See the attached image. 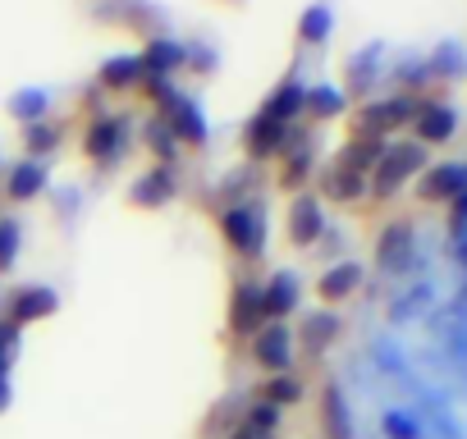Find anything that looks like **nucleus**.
<instances>
[{"instance_id": "7", "label": "nucleus", "mask_w": 467, "mask_h": 439, "mask_svg": "<svg viewBox=\"0 0 467 439\" xmlns=\"http://www.w3.org/2000/svg\"><path fill=\"white\" fill-rule=\"evenodd\" d=\"M248 357L253 366H262L266 375H280V371H294L298 362V334L289 321H266L253 339H248Z\"/></svg>"}, {"instance_id": "14", "label": "nucleus", "mask_w": 467, "mask_h": 439, "mask_svg": "<svg viewBox=\"0 0 467 439\" xmlns=\"http://www.w3.org/2000/svg\"><path fill=\"white\" fill-rule=\"evenodd\" d=\"M0 192H5L15 206H28V201H37V197H47L51 192V169H47V160H15L10 169H5V183H0Z\"/></svg>"}, {"instance_id": "6", "label": "nucleus", "mask_w": 467, "mask_h": 439, "mask_svg": "<svg viewBox=\"0 0 467 439\" xmlns=\"http://www.w3.org/2000/svg\"><path fill=\"white\" fill-rule=\"evenodd\" d=\"M326 230H330L326 201L317 192H294L289 197V210H285V239H289V248L307 252V248L326 243Z\"/></svg>"}, {"instance_id": "33", "label": "nucleus", "mask_w": 467, "mask_h": 439, "mask_svg": "<svg viewBox=\"0 0 467 439\" xmlns=\"http://www.w3.org/2000/svg\"><path fill=\"white\" fill-rule=\"evenodd\" d=\"M376 56H380V46H371L367 56L358 51L353 60H348V97H362V92H371V83H376Z\"/></svg>"}, {"instance_id": "31", "label": "nucleus", "mask_w": 467, "mask_h": 439, "mask_svg": "<svg viewBox=\"0 0 467 439\" xmlns=\"http://www.w3.org/2000/svg\"><path fill=\"white\" fill-rule=\"evenodd\" d=\"M321 430H326V439H348V434H353V430H348V407H344L339 384H326V393H321Z\"/></svg>"}, {"instance_id": "35", "label": "nucleus", "mask_w": 467, "mask_h": 439, "mask_svg": "<svg viewBox=\"0 0 467 439\" xmlns=\"http://www.w3.org/2000/svg\"><path fill=\"white\" fill-rule=\"evenodd\" d=\"M15 403V357L0 352V412Z\"/></svg>"}, {"instance_id": "28", "label": "nucleus", "mask_w": 467, "mask_h": 439, "mask_svg": "<svg viewBox=\"0 0 467 439\" xmlns=\"http://www.w3.org/2000/svg\"><path fill=\"white\" fill-rule=\"evenodd\" d=\"M303 393H307V384H303L294 371L266 375V380L257 384V398H262V403H271L275 412H289V407H298V403H303Z\"/></svg>"}, {"instance_id": "9", "label": "nucleus", "mask_w": 467, "mask_h": 439, "mask_svg": "<svg viewBox=\"0 0 467 439\" xmlns=\"http://www.w3.org/2000/svg\"><path fill=\"white\" fill-rule=\"evenodd\" d=\"M412 115H417V101L412 97H385V101H367L362 110H358V128L353 133H362V138H389L394 128H403V124H412Z\"/></svg>"}, {"instance_id": "20", "label": "nucleus", "mask_w": 467, "mask_h": 439, "mask_svg": "<svg viewBox=\"0 0 467 439\" xmlns=\"http://www.w3.org/2000/svg\"><path fill=\"white\" fill-rule=\"evenodd\" d=\"M312 169H317V147H312V133L307 138H298L285 156H280V188L285 192H307V179H312Z\"/></svg>"}, {"instance_id": "26", "label": "nucleus", "mask_w": 467, "mask_h": 439, "mask_svg": "<svg viewBox=\"0 0 467 439\" xmlns=\"http://www.w3.org/2000/svg\"><path fill=\"white\" fill-rule=\"evenodd\" d=\"M5 110H10V119H19V124H37V119H51V92L47 87H15L10 97H5Z\"/></svg>"}, {"instance_id": "12", "label": "nucleus", "mask_w": 467, "mask_h": 439, "mask_svg": "<svg viewBox=\"0 0 467 439\" xmlns=\"http://www.w3.org/2000/svg\"><path fill=\"white\" fill-rule=\"evenodd\" d=\"M138 60H142V74H151V78H179L188 65V42L174 33H156L142 42Z\"/></svg>"}, {"instance_id": "3", "label": "nucleus", "mask_w": 467, "mask_h": 439, "mask_svg": "<svg viewBox=\"0 0 467 439\" xmlns=\"http://www.w3.org/2000/svg\"><path fill=\"white\" fill-rule=\"evenodd\" d=\"M298 138H307V128H303V124H280V119H271V115L253 110V119L244 124V156H248V165L280 160Z\"/></svg>"}, {"instance_id": "36", "label": "nucleus", "mask_w": 467, "mask_h": 439, "mask_svg": "<svg viewBox=\"0 0 467 439\" xmlns=\"http://www.w3.org/2000/svg\"><path fill=\"white\" fill-rule=\"evenodd\" d=\"M19 343H24V330H19L15 321L0 316V352H5V357H19Z\"/></svg>"}, {"instance_id": "21", "label": "nucleus", "mask_w": 467, "mask_h": 439, "mask_svg": "<svg viewBox=\"0 0 467 439\" xmlns=\"http://www.w3.org/2000/svg\"><path fill=\"white\" fill-rule=\"evenodd\" d=\"M412 220H389L376 239V257H380V271H403L408 257H412Z\"/></svg>"}, {"instance_id": "25", "label": "nucleus", "mask_w": 467, "mask_h": 439, "mask_svg": "<svg viewBox=\"0 0 467 439\" xmlns=\"http://www.w3.org/2000/svg\"><path fill=\"white\" fill-rule=\"evenodd\" d=\"M421 201H453L467 192V169L462 165H435L421 174Z\"/></svg>"}, {"instance_id": "17", "label": "nucleus", "mask_w": 467, "mask_h": 439, "mask_svg": "<svg viewBox=\"0 0 467 439\" xmlns=\"http://www.w3.org/2000/svg\"><path fill=\"white\" fill-rule=\"evenodd\" d=\"M138 83H142V60H138V51L106 56V60L97 65V74H92V87H101V92H138Z\"/></svg>"}, {"instance_id": "16", "label": "nucleus", "mask_w": 467, "mask_h": 439, "mask_svg": "<svg viewBox=\"0 0 467 439\" xmlns=\"http://www.w3.org/2000/svg\"><path fill=\"white\" fill-rule=\"evenodd\" d=\"M317 197H326V201H339V206H353V201H362L367 197V174H358V169H348V165H339V160H330L321 174H317Z\"/></svg>"}, {"instance_id": "1", "label": "nucleus", "mask_w": 467, "mask_h": 439, "mask_svg": "<svg viewBox=\"0 0 467 439\" xmlns=\"http://www.w3.org/2000/svg\"><path fill=\"white\" fill-rule=\"evenodd\" d=\"M215 234H220V243L239 261H248V266L266 261V248H271L266 201L248 197V201H234V206H215Z\"/></svg>"}, {"instance_id": "29", "label": "nucleus", "mask_w": 467, "mask_h": 439, "mask_svg": "<svg viewBox=\"0 0 467 439\" xmlns=\"http://www.w3.org/2000/svg\"><path fill=\"white\" fill-rule=\"evenodd\" d=\"M298 42L303 46H326L330 42V33H335V10L326 5V0H312V5L298 15Z\"/></svg>"}, {"instance_id": "30", "label": "nucleus", "mask_w": 467, "mask_h": 439, "mask_svg": "<svg viewBox=\"0 0 467 439\" xmlns=\"http://www.w3.org/2000/svg\"><path fill=\"white\" fill-rule=\"evenodd\" d=\"M380 156H385V142H380V138H362V133H353V138L339 147V156H335V160L371 179V169H376V160H380Z\"/></svg>"}, {"instance_id": "32", "label": "nucleus", "mask_w": 467, "mask_h": 439, "mask_svg": "<svg viewBox=\"0 0 467 439\" xmlns=\"http://www.w3.org/2000/svg\"><path fill=\"white\" fill-rule=\"evenodd\" d=\"M24 257V220L19 215H0V275H10Z\"/></svg>"}, {"instance_id": "22", "label": "nucleus", "mask_w": 467, "mask_h": 439, "mask_svg": "<svg viewBox=\"0 0 467 439\" xmlns=\"http://www.w3.org/2000/svg\"><path fill=\"white\" fill-rule=\"evenodd\" d=\"M138 138H142V151L151 156V165H179V142H174V133L161 115L147 110L138 119Z\"/></svg>"}, {"instance_id": "2", "label": "nucleus", "mask_w": 467, "mask_h": 439, "mask_svg": "<svg viewBox=\"0 0 467 439\" xmlns=\"http://www.w3.org/2000/svg\"><path fill=\"white\" fill-rule=\"evenodd\" d=\"M133 147H138V119H133L129 110H101V115H92L88 128H83V156H88V165H97L101 174L119 169V165L133 156Z\"/></svg>"}, {"instance_id": "34", "label": "nucleus", "mask_w": 467, "mask_h": 439, "mask_svg": "<svg viewBox=\"0 0 467 439\" xmlns=\"http://www.w3.org/2000/svg\"><path fill=\"white\" fill-rule=\"evenodd\" d=\"M220 69V51L211 46V42H188V65H183V74H192V78H211Z\"/></svg>"}, {"instance_id": "18", "label": "nucleus", "mask_w": 467, "mask_h": 439, "mask_svg": "<svg viewBox=\"0 0 467 439\" xmlns=\"http://www.w3.org/2000/svg\"><path fill=\"white\" fill-rule=\"evenodd\" d=\"M262 298H266V316L271 321H289L303 307V280L294 271H275L271 280H262Z\"/></svg>"}, {"instance_id": "5", "label": "nucleus", "mask_w": 467, "mask_h": 439, "mask_svg": "<svg viewBox=\"0 0 467 439\" xmlns=\"http://www.w3.org/2000/svg\"><path fill=\"white\" fill-rule=\"evenodd\" d=\"M417 169H426V147L421 142H385V156L376 160V169H371V188L367 192H376V197H394Z\"/></svg>"}, {"instance_id": "10", "label": "nucleus", "mask_w": 467, "mask_h": 439, "mask_svg": "<svg viewBox=\"0 0 467 439\" xmlns=\"http://www.w3.org/2000/svg\"><path fill=\"white\" fill-rule=\"evenodd\" d=\"M179 197V165H147L129 183V206L138 210H165Z\"/></svg>"}, {"instance_id": "4", "label": "nucleus", "mask_w": 467, "mask_h": 439, "mask_svg": "<svg viewBox=\"0 0 467 439\" xmlns=\"http://www.w3.org/2000/svg\"><path fill=\"white\" fill-rule=\"evenodd\" d=\"M266 298H262V280L253 275H239L229 289V311H224V325H229V339L234 343H248L262 325H266Z\"/></svg>"}, {"instance_id": "8", "label": "nucleus", "mask_w": 467, "mask_h": 439, "mask_svg": "<svg viewBox=\"0 0 467 439\" xmlns=\"http://www.w3.org/2000/svg\"><path fill=\"white\" fill-rule=\"evenodd\" d=\"M161 119L170 124V133H174L179 151H202V147L211 142L206 110H202V101H197V97H188V92H174V97H170V106L161 110Z\"/></svg>"}, {"instance_id": "38", "label": "nucleus", "mask_w": 467, "mask_h": 439, "mask_svg": "<svg viewBox=\"0 0 467 439\" xmlns=\"http://www.w3.org/2000/svg\"><path fill=\"white\" fill-rule=\"evenodd\" d=\"M56 206H60L65 215H74V210L83 206V192H56Z\"/></svg>"}, {"instance_id": "13", "label": "nucleus", "mask_w": 467, "mask_h": 439, "mask_svg": "<svg viewBox=\"0 0 467 439\" xmlns=\"http://www.w3.org/2000/svg\"><path fill=\"white\" fill-rule=\"evenodd\" d=\"M303 101H307V78H303V69L294 65V69L266 92V101H262L257 110L271 115V119H280V124H303Z\"/></svg>"}, {"instance_id": "24", "label": "nucleus", "mask_w": 467, "mask_h": 439, "mask_svg": "<svg viewBox=\"0 0 467 439\" xmlns=\"http://www.w3.org/2000/svg\"><path fill=\"white\" fill-rule=\"evenodd\" d=\"M412 128H417V142H421V147H440V142H449V138H453L458 115H453L449 106H417Z\"/></svg>"}, {"instance_id": "15", "label": "nucleus", "mask_w": 467, "mask_h": 439, "mask_svg": "<svg viewBox=\"0 0 467 439\" xmlns=\"http://www.w3.org/2000/svg\"><path fill=\"white\" fill-rule=\"evenodd\" d=\"M362 280H367L362 261H353V257H344V261H330V266L321 271V280H317V298H321V307L348 302V298L362 289Z\"/></svg>"}, {"instance_id": "11", "label": "nucleus", "mask_w": 467, "mask_h": 439, "mask_svg": "<svg viewBox=\"0 0 467 439\" xmlns=\"http://www.w3.org/2000/svg\"><path fill=\"white\" fill-rule=\"evenodd\" d=\"M51 316H60V293L51 284H19L10 293V302H5V321H15L19 330L42 325Z\"/></svg>"}, {"instance_id": "23", "label": "nucleus", "mask_w": 467, "mask_h": 439, "mask_svg": "<svg viewBox=\"0 0 467 439\" xmlns=\"http://www.w3.org/2000/svg\"><path fill=\"white\" fill-rule=\"evenodd\" d=\"M348 110V92L339 87V83H307V101H303V119H312V124H330V119H339Z\"/></svg>"}, {"instance_id": "27", "label": "nucleus", "mask_w": 467, "mask_h": 439, "mask_svg": "<svg viewBox=\"0 0 467 439\" xmlns=\"http://www.w3.org/2000/svg\"><path fill=\"white\" fill-rule=\"evenodd\" d=\"M65 147V124L60 119H37V124H24V156L28 160H47Z\"/></svg>"}, {"instance_id": "37", "label": "nucleus", "mask_w": 467, "mask_h": 439, "mask_svg": "<svg viewBox=\"0 0 467 439\" xmlns=\"http://www.w3.org/2000/svg\"><path fill=\"white\" fill-rule=\"evenodd\" d=\"M224 439H275V430H262V425H253V421H244V416H239Z\"/></svg>"}, {"instance_id": "19", "label": "nucleus", "mask_w": 467, "mask_h": 439, "mask_svg": "<svg viewBox=\"0 0 467 439\" xmlns=\"http://www.w3.org/2000/svg\"><path fill=\"white\" fill-rule=\"evenodd\" d=\"M339 330H344V325H339V311H335V307H317V311L303 316V325H298L294 334H298V348H303L307 357H321V352L339 339Z\"/></svg>"}]
</instances>
